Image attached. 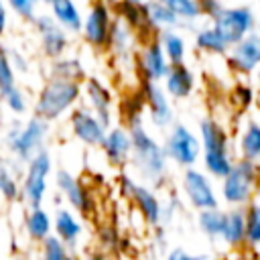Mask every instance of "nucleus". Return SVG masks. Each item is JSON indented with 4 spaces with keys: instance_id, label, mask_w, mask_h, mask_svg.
I'll return each mask as SVG.
<instances>
[{
    "instance_id": "423d86ee",
    "label": "nucleus",
    "mask_w": 260,
    "mask_h": 260,
    "mask_svg": "<svg viewBox=\"0 0 260 260\" xmlns=\"http://www.w3.org/2000/svg\"><path fill=\"white\" fill-rule=\"evenodd\" d=\"M114 20H116V12L112 0H91L87 12L83 14V26H81L83 43L93 51H106Z\"/></svg>"
},
{
    "instance_id": "2f4dec72",
    "label": "nucleus",
    "mask_w": 260,
    "mask_h": 260,
    "mask_svg": "<svg viewBox=\"0 0 260 260\" xmlns=\"http://www.w3.org/2000/svg\"><path fill=\"white\" fill-rule=\"evenodd\" d=\"M244 221H246V246L260 248V203L252 201L244 207Z\"/></svg>"
},
{
    "instance_id": "39448f33",
    "label": "nucleus",
    "mask_w": 260,
    "mask_h": 260,
    "mask_svg": "<svg viewBox=\"0 0 260 260\" xmlns=\"http://www.w3.org/2000/svg\"><path fill=\"white\" fill-rule=\"evenodd\" d=\"M49 136V122L30 116L26 122L14 120L6 130V146L12 156L20 162H28L37 152L45 148V140Z\"/></svg>"
},
{
    "instance_id": "0eeeda50",
    "label": "nucleus",
    "mask_w": 260,
    "mask_h": 260,
    "mask_svg": "<svg viewBox=\"0 0 260 260\" xmlns=\"http://www.w3.org/2000/svg\"><path fill=\"white\" fill-rule=\"evenodd\" d=\"M162 146H165V152L169 156V162L177 165L183 171L195 167L199 162V158H201V140H199V134L195 130H191L183 122H175L169 128Z\"/></svg>"
},
{
    "instance_id": "7c9ffc66",
    "label": "nucleus",
    "mask_w": 260,
    "mask_h": 260,
    "mask_svg": "<svg viewBox=\"0 0 260 260\" xmlns=\"http://www.w3.org/2000/svg\"><path fill=\"white\" fill-rule=\"evenodd\" d=\"M223 219H225V211L219 209V207L197 211V228H199V232H201L205 238H209L211 242L221 240Z\"/></svg>"
},
{
    "instance_id": "c9c22d12",
    "label": "nucleus",
    "mask_w": 260,
    "mask_h": 260,
    "mask_svg": "<svg viewBox=\"0 0 260 260\" xmlns=\"http://www.w3.org/2000/svg\"><path fill=\"white\" fill-rule=\"evenodd\" d=\"M14 85H16V71L12 67L8 49L6 47H0V93L8 91Z\"/></svg>"
},
{
    "instance_id": "ea45409f",
    "label": "nucleus",
    "mask_w": 260,
    "mask_h": 260,
    "mask_svg": "<svg viewBox=\"0 0 260 260\" xmlns=\"http://www.w3.org/2000/svg\"><path fill=\"white\" fill-rule=\"evenodd\" d=\"M252 100H254V93H252L250 85H238L232 93V102H238V108H244V110L250 106Z\"/></svg>"
},
{
    "instance_id": "393cba45",
    "label": "nucleus",
    "mask_w": 260,
    "mask_h": 260,
    "mask_svg": "<svg viewBox=\"0 0 260 260\" xmlns=\"http://www.w3.org/2000/svg\"><path fill=\"white\" fill-rule=\"evenodd\" d=\"M193 47H195L197 53L209 55V57H223L230 51L228 43L213 28V24H207V26H201V28L195 30V35H193Z\"/></svg>"
},
{
    "instance_id": "4468645a",
    "label": "nucleus",
    "mask_w": 260,
    "mask_h": 260,
    "mask_svg": "<svg viewBox=\"0 0 260 260\" xmlns=\"http://www.w3.org/2000/svg\"><path fill=\"white\" fill-rule=\"evenodd\" d=\"M32 26L39 35V47H41V53L53 61V59H59L63 57L69 47H71V39H69V32L65 28H61L57 24V20L51 16V14H39L35 20H32Z\"/></svg>"
},
{
    "instance_id": "9b49d317",
    "label": "nucleus",
    "mask_w": 260,
    "mask_h": 260,
    "mask_svg": "<svg viewBox=\"0 0 260 260\" xmlns=\"http://www.w3.org/2000/svg\"><path fill=\"white\" fill-rule=\"evenodd\" d=\"M181 189H183V195H185L187 203L195 211L219 207V193L215 191V185H213L211 177L205 171L197 169V167H191V169L183 171Z\"/></svg>"
},
{
    "instance_id": "6ab92c4d",
    "label": "nucleus",
    "mask_w": 260,
    "mask_h": 260,
    "mask_svg": "<svg viewBox=\"0 0 260 260\" xmlns=\"http://www.w3.org/2000/svg\"><path fill=\"white\" fill-rule=\"evenodd\" d=\"M100 150L104 152L108 165L116 167V169H124L130 162V154H132V140H130V132L126 126L114 124L108 128L104 142L100 144Z\"/></svg>"
},
{
    "instance_id": "7ed1b4c3",
    "label": "nucleus",
    "mask_w": 260,
    "mask_h": 260,
    "mask_svg": "<svg viewBox=\"0 0 260 260\" xmlns=\"http://www.w3.org/2000/svg\"><path fill=\"white\" fill-rule=\"evenodd\" d=\"M81 98H83L81 83L49 77L41 85V89L35 98L32 116H37L49 124L57 122L63 116H69L71 110H75L79 106Z\"/></svg>"
},
{
    "instance_id": "f3484780",
    "label": "nucleus",
    "mask_w": 260,
    "mask_h": 260,
    "mask_svg": "<svg viewBox=\"0 0 260 260\" xmlns=\"http://www.w3.org/2000/svg\"><path fill=\"white\" fill-rule=\"evenodd\" d=\"M225 59L228 67L238 75H252L256 69H260V32L254 30L230 47Z\"/></svg>"
},
{
    "instance_id": "c756f323",
    "label": "nucleus",
    "mask_w": 260,
    "mask_h": 260,
    "mask_svg": "<svg viewBox=\"0 0 260 260\" xmlns=\"http://www.w3.org/2000/svg\"><path fill=\"white\" fill-rule=\"evenodd\" d=\"M156 39H158V43H160V47H162V51H165V55H167L171 65L185 63V59H187V41L177 28L162 30V32L156 35Z\"/></svg>"
},
{
    "instance_id": "e433bc0d",
    "label": "nucleus",
    "mask_w": 260,
    "mask_h": 260,
    "mask_svg": "<svg viewBox=\"0 0 260 260\" xmlns=\"http://www.w3.org/2000/svg\"><path fill=\"white\" fill-rule=\"evenodd\" d=\"M8 8L24 22H30L39 16V6H41V0H6Z\"/></svg>"
},
{
    "instance_id": "72a5a7b5",
    "label": "nucleus",
    "mask_w": 260,
    "mask_h": 260,
    "mask_svg": "<svg viewBox=\"0 0 260 260\" xmlns=\"http://www.w3.org/2000/svg\"><path fill=\"white\" fill-rule=\"evenodd\" d=\"M69 256H71L69 248L55 234H51L45 242H41V260H67Z\"/></svg>"
},
{
    "instance_id": "c03bdc74",
    "label": "nucleus",
    "mask_w": 260,
    "mask_h": 260,
    "mask_svg": "<svg viewBox=\"0 0 260 260\" xmlns=\"http://www.w3.org/2000/svg\"><path fill=\"white\" fill-rule=\"evenodd\" d=\"M6 28H8V4L6 0H0V39L4 37Z\"/></svg>"
},
{
    "instance_id": "aec40b11",
    "label": "nucleus",
    "mask_w": 260,
    "mask_h": 260,
    "mask_svg": "<svg viewBox=\"0 0 260 260\" xmlns=\"http://www.w3.org/2000/svg\"><path fill=\"white\" fill-rule=\"evenodd\" d=\"M138 41H140V37H138L126 22H122V20L116 16L106 51H108V53L112 55V59H116V61H134V63H136V51H138L136 47H140Z\"/></svg>"
},
{
    "instance_id": "1a4fd4ad",
    "label": "nucleus",
    "mask_w": 260,
    "mask_h": 260,
    "mask_svg": "<svg viewBox=\"0 0 260 260\" xmlns=\"http://www.w3.org/2000/svg\"><path fill=\"white\" fill-rule=\"evenodd\" d=\"M51 171H53V158H51L49 150H45V148L41 152H37L26 162V173H24V179L20 185V199L28 207L43 205Z\"/></svg>"
},
{
    "instance_id": "37998d69",
    "label": "nucleus",
    "mask_w": 260,
    "mask_h": 260,
    "mask_svg": "<svg viewBox=\"0 0 260 260\" xmlns=\"http://www.w3.org/2000/svg\"><path fill=\"white\" fill-rule=\"evenodd\" d=\"M8 55H10V61H12V67H14L16 73H26L28 71V61L20 51L8 49Z\"/></svg>"
},
{
    "instance_id": "f8f14e48",
    "label": "nucleus",
    "mask_w": 260,
    "mask_h": 260,
    "mask_svg": "<svg viewBox=\"0 0 260 260\" xmlns=\"http://www.w3.org/2000/svg\"><path fill=\"white\" fill-rule=\"evenodd\" d=\"M171 69V63L158 43L156 37L140 41V47L136 51V71L142 81L150 83H162L167 73Z\"/></svg>"
},
{
    "instance_id": "cd10ccee",
    "label": "nucleus",
    "mask_w": 260,
    "mask_h": 260,
    "mask_svg": "<svg viewBox=\"0 0 260 260\" xmlns=\"http://www.w3.org/2000/svg\"><path fill=\"white\" fill-rule=\"evenodd\" d=\"M49 77H55V79H65V81H75V83H81L87 79V71L81 63L79 57H59V59H53L49 63Z\"/></svg>"
},
{
    "instance_id": "f257e3e1",
    "label": "nucleus",
    "mask_w": 260,
    "mask_h": 260,
    "mask_svg": "<svg viewBox=\"0 0 260 260\" xmlns=\"http://www.w3.org/2000/svg\"><path fill=\"white\" fill-rule=\"evenodd\" d=\"M126 128L132 140V167L146 181V185H158L169 169V156L165 152V146L144 128V118L126 122Z\"/></svg>"
},
{
    "instance_id": "2eb2a0df",
    "label": "nucleus",
    "mask_w": 260,
    "mask_h": 260,
    "mask_svg": "<svg viewBox=\"0 0 260 260\" xmlns=\"http://www.w3.org/2000/svg\"><path fill=\"white\" fill-rule=\"evenodd\" d=\"M55 185L59 189V193L63 195V199L69 203V207H73L79 215L89 217L93 213L95 201L91 191L83 185V181L79 177H75L71 171L67 169H59L55 173Z\"/></svg>"
},
{
    "instance_id": "a18cd8bd",
    "label": "nucleus",
    "mask_w": 260,
    "mask_h": 260,
    "mask_svg": "<svg viewBox=\"0 0 260 260\" xmlns=\"http://www.w3.org/2000/svg\"><path fill=\"white\" fill-rule=\"evenodd\" d=\"M85 260H110V258H108V254H104L102 250H95V252H89Z\"/></svg>"
},
{
    "instance_id": "79ce46f5",
    "label": "nucleus",
    "mask_w": 260,
    "mask_h": 260,
    "mask_svg": "<svg viewBox=\"0 0 260 260\" xmlns=\"http://www.w3.org/2000/svg\"><path fill=\"white\" fill-rule=\"evenodd\" d=\"M165 260H209V258L205 254H191L183 248H173V250H169Z\"/></svg>"
},
{
    "instance_id": "49530a36",
    "label": "nucleus",
    "mask_w": 260,
    "mask_h": 260,
    "mask_svg": "<svg viewBox=\"0 0 260 260\" xmlns=\"http://www.w3.org/2000/svg\"><path fill=\"white\" fill-rule=\"evenodd\" d=\"M120 2H128V4H146L148 0H120Z\"/></svg>"
},
{
    "instance_id": "20e7f679",
    "label": "nucleus",
    "mask_w": 260,
    "mask_h": 260,
    "mask_svg": "<svg viewBox=\"0 0 260 260\" xmlns=\"http://www.w3.org/2000/svg\"><path fill=\"white\" fill-rule=\"evenodd\" d=\"M260 191V162L236 158L232 171L219 181V199L228 207H246Z\"/></svg>"
},
{
    "instance_id": "bb28decb",
    "label": "nucleus",
    "mask_w": 260,
    "mask_h": 260,
    "mask_svg": "<svg viewBox=\"0 0 260 260\" xmlns=\"http://www.w3.org/2000/svg\"><path fill=\"white\" fill-rule=\"evenodd\" d=\"M238 158L260 162V122L250 118L238 136Z\"/></svg>"
},
{
    "instance_id": "a211bd4d",
    "label": "nucleus",
    "mask_w": 260,
    "mask_h": 260,
    "mask_svg": "<svg viewBox=\"0 0 260 260\" xmlns=\"http://www.w3.org/2000/svg\"><path fill=\"white\" fill-rule=\"evenodd\" d=\"M85 106L102 120L106 128L114 126V93L98 77H87L81 85Z\"/></svg>"
},
{
    "instance_id": "412c9836",
    "label": "nucleus",
    "mask_w": 260,
    "mask_h": 260,
    "mask_svg": "<svg viewBox=\"0 0 260 260\" xmlns=\"http://www.w3.org/2000/svg\"><path fill=\"white\" fill-rule=\"evenodd\" d=\"M195 83L197 79H195L193 69L187 63H181V65H171L162 81V87L171 100H187L195 91Z\"/></svg>"
},
{
    "instance_id": "9d476101",
    "label": "nucleus",
    "mask_w": 260,
    "mask_h": 260,
    "mask_svg": "<svg viewBox=\"0 0 260 260\" xmlns=\"http://www.w3.org/2000/svg\"><path fill=\"white\" fill-rule=\"evenodd\" d=\"M211 24L221 35V39L228 43V47H234L244 37L254 32V28H256V14L246 4L223 6V10L211 20Z\"/></svg>"
},
{
    "instance_id": "4be33fe9",
    "label": "nucleus",
    "mask_w": 260,
    "mask_h": 260,
    "mask_svg": "<svg viewBox=\"0 0 260 260\" xmlns=\"http://www.w3.org/2000/svg\"><path fill=\"white\" fill-rule=\"evenodd\" d=\"M53 234L71 250L77 246L79 238L83 236V223L71 209L59 207L53 217Z\"/></svg>"
},
{
    "instance_id": "a19ab883",
    "label": "nucleus",
    "mask_w": 260,
    "mask_h": 260,
    "mask_svg": "<svg viewBox=\"0 0 260 260\" xmlns=\"http://www.w3.org/2000/svg\"><path fill=\"white\" fill-rule=\"evenodd\" d=\"M199 6H201V14L205 18H209V20H213L223 10L221 0H199Z\"/></svg>"
},
{
    "instance_id": "473e14b6",
    "label": "nucleus",
    "mask_w": 260,
    "mask_h": 260,
    "mask_svg": "<svg viewBox=\"0 0 260 260\" xmlns=\"http://www.w3.org/2000/svg\"><path fill=\"white\" fill-rule=\"evenodd\" d=\"M162 2L177 14L181 24H193L203 16L199 0H162Z\"/></svg>"
},
{
    "instance_id": "58836bf2",
    "label": "nucleus",
    "mask_w": 260,
    "mask_h": 260,
    "mask_svg": "<svg viewBox=\"0 0 260 260\" xmlns=\"http://www.w3.org/2000/svg\"><path fill=\"white\" fill-rule=\"evenodd\" d=\"M98 240H100V246H102V252L106 254L108 250H114L118 246V234L112 225H102L100 228V234H98Z\"/></svg>"
},
{
    "instance_id": "5701e85b",
    "label": "nucleus",
    "mask_w": 260,
    "mask_h": 260,
    "mask_svg": "<svg viewBox=\"0 0 260 260\" xmlns=\"http://www.w3.org/2000/svg\"><path fill=\"white\" fill-rule=\"evenodd\" d=\"M49 14L57 20L61 28H65L69 35H81L83 26V12L77 4V0H53L49 4Z\"/></svg>"
},
{
    "instance_id": "f03ea898",
    "label": "nucleus",
    "mask_w": 260,
    "mask_h": 260,
    "mask_svg": "<svg viewBox=\"0 0 260 260\" xmlns=\"http://www.w3.org/2000/svg\"><path fill=\"white\" fill-rule=\"evenodd\" d=\"M197 134L201 140V162L203 171L213 179H223L236 158L232 154V142L225 126L217 122L213 116H203L197 126Z\"/></svg>"
},
{
    "instance_id": "de8ad7c7",
    "label": "nucleus",
    "mask_w": 260,
    "mask_h": 260,
    "mask_svg": "<svg viewBox=\"0 0 260 260\" xmlns=\"http://www.w3.org/2000/svg\"><path fill=\"white\" fill-rule=\"evenodd\" d=\"M41 2H43V4H47V6H49V4H51V2H53V0H41Z\"/></svg>"
},
{
    "instance_id": "f704fd0d",
    "label": "nucleus",
    "mask_w": 260,
    "mask_h": 260,
    "mask_svg": "<svg viewBox=\"0 0 260 260\" xmlns=\"http://www.w3.org/2000/svg\"><path fill=\"white\" fill-rule=\"evenodd\" d=\"M0 195L6 201L20 199V185H18L16 177L10 173V169L6 165H2V162H0Z\"/></svg>"
},
{
    "instance_id": "c85d7f7f",
    "label": "nucleus",
    "mask_w": 260,
    "mask_h": 260,
    "mask_svg": "<svg viewBox=\"0 0 260 260\" xmlns=\"http://www.w3.org/2000/svg\"><path fill=\"white\" fill-rule=\"evenodd\" d=\"M24 230L32 242L41 244L53 234V217L43 209V205L28 207L26 217H24Z\"/></svg>"
},
{
    "instance_id": "a878e982",
    "label": "nucleus",
    "mask_w": 260,
    "mask_h": 260,
    "mask_svg": "<svg viewBox=\"0 0 260 260\" xmlns=\"http://www.w3.org/2000/svg\"><path fill=\"white\" fill-rule=\"evenodd\" d=\"M144 8H146L148 24H150V28H152L154 35H158L162 30H173V28L183 26L181 20L177 18V14L162 0H148L144 4Z\"/></svg>"
},
{
    "instance_id": "ddd939ff",
    "label": "nucleus",
    "mask_w": 260,
    "mask_h": 260,
    "mask_svg": "<svg viewBox=\"0 0 260 260\" xmlns=\"http://www.w3.org/2000/svg\"><path fill=\"white\" fill-rule=\"evenodd\" d=\"M140 95L144 100V110L150 120V124L158 130H167L175 124V112L169 93L160 83L142 81L140 83Z\"/></svg>"
},
{
    "instance_id": "09e8293b",
    "label": "nucleus",
    "mask_w": 260,
    "mask_h": 260,
    "mask_svg": "<svg viewBox=\"0 0 260 260\" xmlns=\"http://www.w3.org/2000/svg\"><path fill=\"white\" fill-rule=\"evenodd\" d=\"M67 260H79V258H77V256H73V254H71V256H69V258H67Z\"/></svg>"
},
{
    "instance_id": "b1692460",
    "label": "nucleus",
    "mask_w": 260,
    "mask_h": 260,
    "mask_svg": "<svg viewBox=\"0 0 260 260\" xmlns=\"http://www.w3.org/2000/svg\"><path fill=\"white\" fill-rule=\"evenodd\" d=\"M221 242L232 248L240 250L246 246V221H244V207H228L223 219Z\"/></svg>"
},
{
    "instance_id": "4c0bfd02",
    "label": "nucleus",
    "mask_w": 260,
    "mask_h": 260,
    "mask_svg": "<svg viewBox=\"0 0 260 260\" xmlns=\"http://www.w3.org/2000/svg\"><path fill=\"white\" fill-rule=\"evenodd\" d=\"M0 100H2V102H4V106H6L12 114H16V116L24 114V112H26V108H28L26 93H24L18 85H14V87H10L8 91L0 93Z\"/></svg>"
},
{
    "instance_id": "6e6552de",
    "label": "nucleus",
    "mask_w": 260,
    "mask_h": 260,
    "mask_svg": "<svg viewBox=\"0 0 260 260\" xmlns=\"http://www.w3.org/2000/svg\"><path fill=\"white\" fill-rule=\"evenodd\" d=\"M118 189L120 193L134 205V209L140 213L142 221L150 228H158L162 221V203L154 189L146 183L134 181L128 173L118 175Z\"/></svg>"
},
{
    "instance_id": "dca6fc26",
    "label": "nucleus",
    "mask_w": 260,
    "mask_h": 260,
    "mask_svg": "<svg viewBox=\"0 0 260 260\" xmlns=\"http://www.w3.org/2000/svg\"><path fill=\"white\" fill-rule=\"evenodd\" d=\"M69 128L71 134L85 146L91 148H100V144L104 142V136L108 132V128L102 124V120L87 108V106H77L75 110H71L69 114Z\"/></svg>"
}]
</instances>
